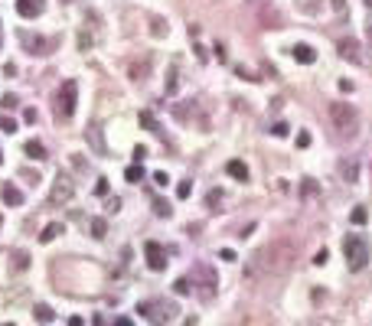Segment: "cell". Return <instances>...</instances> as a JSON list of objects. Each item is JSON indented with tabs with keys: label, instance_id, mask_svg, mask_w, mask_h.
<instances>
[{
	"label": "cell",
	"instance_id": "1",
	"mask_svg": "<svg viewBox=\"0 0 372 326\" xmlns=\"http://www.w3.org/2000/svg\"><path fill=\"white\" fill-rule=\"evenodd\" d=\"M330 124H333L340 141H353L359 134V111L353 105H346V101H333L330 105Z\"/></svg>",
	"mask_w": 372,
	"mask_h": 326
},
{
	"label": "cell",
	"instance_id": "2",
	"mask_svg": "<svg viewBox=\"0 0 372 326\" xmlns=\"http://www.w3.org/2000/svg\"><path fill=\"white\" fill-rule=\"evenodd\" d=\"M343 254H346L349 271H362V268L369 265V241H366V235H346V241H343Z\"/></svg>",
	"mask_w": 372,
	"mask_h": 326
},
{
	"label": "cell",
	"instance_id": "3",
	"mask_svg": "<svg viewBox=\"0 0 372 326\" xmlns=\"http://www.w3.org/2000/svg\"><path fill=\"white\" fill-rule=\"evenodd\" d=\"M75 105H79V82L75 79H66L56 95V117L59 121H69L75 114Z\"/></svg>",
	"mask_w": 372,
	"mask_h": 326
},
{
	"label": "cell",
	"instance_id": "4",
	"mask_svg": "<svg viewBox=\"0 0 372 326\" xmlns=\"http://www.w3.org/2000/svg\"><path fill=\"white\" fill-rule=\"evenodd\" d=\"M137 313H144L154 326H163V323L173 320L176 307H173V303H167V300H144V303H137Z\"/></svg>",
	"mask_w": 372,
	"mask_h": 326
},
{
	"label": "cell",
	"instance_id": "5",
	"mask_svg": "<svg viewBox=\"0 0 372 326\" xmlns=\"http://www.w3.org/2000/svg\"><path fill=\"white\" fill-rule=\"evenodd\" d=\"M193 277H196L199 281V297H203V300H212V297H216V287H219V281H216V271H212L209 265H199L196 271H193Z\"/></svg>",
	"mask_w": 372,
	"mask_h": 326
},
{
	"label": "cell",
	"instance_id": "6",
	"mask_svg": "<svg viewBox=\"0 0 372 326\" xmlns=\"http://www.w3.org/2000/svg\"><path fill=\"white\" fill-rule=\"evenodd\" d=\"M72 192H75V186L69 183V176H56V183H52V189H49V206H66L69 199H72Z\"/></svg>",
	"mask_w": 372,
	"mask_h": 326
},
{
	"label": "cell",
	"instance_id": "7",
	"mask_svg": "<svg viewBox=\"0 0 372 326\" xmlns=\"http://www.w3.org/2000/svg\"><path fill=\"white\" fill-rule=\"evenodd\" d=\"M336 52L343 55L346 62H353V66H362V49H359V39H353V36H343L340 43H336Z\"/></svg>",
	"mask_w": 372,
	"mask_h": 326
},
{
	"label": "cell",
	"instance_id": "8",
	"mask_svg": "<svg viewBox=\"0 0 372 326\" xmlns=\"http://www.w3.org/2000/svg\"><path fill=\"white\" fill-rule=\"evenodd\" d=\"M144 254H147L150 271H163V268H167V248H163L160 241H147V245H144Z\"/></svg>",
	"mask_w": 372,
	"mask_h": 326
},
{
	"label": "cell",
	"instance_id": "9",
	"mask_svg": "<svg viewBox=\"0 0 372 326\" xmlns=\"http://www.w3.org/2000/svg\"><path fill=\"white\" fill-rule=\"evenodd\" d=\"M20 43L30 49V55H46L52 49V39H43V36H33V33H20Z\"/></svg>",
	"mask_w": 372,
	"mask_h": 326
},
{
	"label": "cell",
	"instance_id": "10",
	"mask_svg": "<svg viewBox=\"0 0 372 326\" xmlns=\"http://www.w3.org/2000/svg\"><path fill=\"white\" fill-rule=\"evenodd\" d=\"M43 10H46L43 0H17V13H20V17H26V20H36Z\"/></svg>",
	"mask_w": 372,
	"mask_h": 326
},
{
	"label": "cell",
	"instance_id": "11",
	"mask_svg": "<svg viewBox=\"0 0 372 326\" xmlns=\"http://www.w3.org/2000/svg\"><path fill=\"white\" fill-rule=\"evenodd\" d=\"M340 176H343V183H359V160L343 157L340 160Z\"/></svg>",
	"mask_w": 372,
	"mask_h": 326
},
{
	"label": "cell",
	"instance_id": "12",
	"mask_svg": "<svg viewBox=\"0 0 372 326\" xmlns=\"http://www.w3.org/2000/svg\"><path fill=\"white\" fill-rule=\"evenodd\" d=\"M291 52H294V59H297L300 66H314V62H317V49H314V46H307V43H297Z\"/></svg>",
	"mask_w": 372,
	"mask_h": 326
},
{
	"label": "cell",
	"instance_id": "13",
	"mask_svg": "<svg viewBox=\"0 0 372 326\" xmlns=\"http://www.w3.org/2000/svg\"><path fill=\"white\" fill-rule=\"evenodd\" d=\"M225 173H229L232 179H238V183H248V166L242 160H229L225 163Z\"/></svg>",
	"mask_w": 372,
	"mask_h": 326
},
{
	"label": "cell",
	"instance_id": "14",
	"mask_svg": "<svg viewBox=\"0 0 372 326\" xmlns=\"http://www.w3.org/2000/svg\"><path fill=\"white\" fill-rule=\"evenodd\" d=\"M0 196H4L7 206H20V203H23V192H20L17 186H4V189H0Z\"/></svg>",
	"mask_w": 372,
	"mask_h": 326
},
{
	"label": "cell",
	"instance_id": "15",
	"mask_svg": "<svg viewBox=\"0 0 372 326\" xmlns=\"http://www.w3.org/2000/svg\"><path fill=\"white\" fill-rule=\"evenodd\" d=\"M150 72V59H141V62H131V79L134 82H144V75Z\"/></svg>",
	"mask_w": 372,
	"mask_h": 326
},
{
	"label": "cell",
	"instance_id": "16",
	"mask_svg": "<svg viewBox=\"0 0 372 326\" xmlns=\"http://www.w3.org/2000/svg\"><path fill=\"white\" fill-rule=\"evenodd\" d=\"M26 157H30V160H43V157H46V147H43V144H39V141H26Z\"/></svg>",
	"mask_w": 372,
	"mask_h": 326
},
{
	"label": "cell",
	"instance_id": "17",
	"mask_svg": "<svg viewBox=\"0 0 372 326\" xmlns=\"http://www.w3.org/2000/svg\"><path fill=\"white\" fill-rule=\"evenodd\" d=\"M56 235H62V222H49V225L43 228V235H39V241H43V245H49Z\"/></svg>",
	"mask_w": 372,
	"mask_h": 326
},
{
	"label": "cell",
	"instance_id": "18",
	"mask_svg": "<svg viewBox=\"0 0 372 326\" xmlns=\"http://www.w3.org/2000/svg\"><path fill=\"white\" fill-rule=\"evenodd\" d=\"M141 124H144V127H147V131H154V134H157V137H163V131H160V124H157V117H154V114H150V111H141Z\"/></svg>",
	"mask_w": 372,
	"mask_h": 326
},
{
	"label": "cell",
	"instance_id": "19",
	"mask_svg": "<svg viewBox=\"0 0 372 326\" xmlns=\"http://www.w3.org/2000/svg\"><path fill=\"white\" fill-rule=\"evenodd\" d=\"M88 228H92V238H105V235H108V222L98 219V216L88 222Z\"/></svg>",
	"mask_w": 372,
	"mask_h": 326
},
{
	"label": "cell",
	"instance_id": "20",
	"mask_svg": "<svg viewBox=\"0 0 372 326\" xmlns=\"http://www.w3.org/2000/svg\"><path fill=\"white\" fill-rule=\"evenodd\" d=\"M176 85H180V69L170 66V72H167V95H173V92H176Z\"/></svg>",
	"mask_w": 372,
	"mask_h": 326
},
{
	"label": "cell",
	"instance_id": "21",
	"mask_svg": "<svg viewBox=\"0 0 372 326\" xmlns=\"http://www.w3.org/2000/svg\"><path fill=\"white\" fill-rule=\"evenodd\" d=\"M349 222H353V225H366V222H369V212H366V206H356V209L349 212Z\"/></svg>",
	"mask_w": 372,
	"mask_h": 326
},
{
	"label": "cell",
	"instance_id": "22",
	"mask_svg": "<svg viewBox=\"0 0 372 326\" xmlns=\"http://www.w3.org/2000/svg\"><path fill=\"white\" fill-rule=\"evenodd\" d=\"M33 316H36L39 323H49V320H52V307H46V303H36V310H33Z\"/></svg>",
	"mask_w": 372,
	"mask_h": 326
},
{
	"label": "cell",
	"instance_id": "23",
	"mask_svg": "<svg viewBox=\"0 0 372 326\" xmlns=\"http://www.w3.org/2000/svg\"><path fill=\"white\" fill-rule=\"evenodd\" d=\"M141 176H144L141 163H134V166H128V170H124V179H128V183H141Z\"/></svg>",
	"mask_w": 372,
	"mask_h": 326
},
{
	"label": "cell",
	"instance_id": "24",
	"mask_svg": "<svg viewBox=\"0 0 372 326\" xmlns=\"http://www.w3.org/2000/svg\"><path fill=\"white\" fill-rule=\"evenodd\" d=\"M222 199H225L222 189H212L209 196H206V206H209V209H219V206H222Z\"/></svg>",
	"mask_w": 372,
	"mask_h": 326
},
{
	"label": "cell",
	"instance_id": "25",
	"mask_svg": "<svg viewBox=\"0 0 372 326\" xmlns=\"http://www.w3.org/2000/svg\"><path fill=\"white\" fill-rule=\"evenodd\" d=\"M317 192H320V186H317V179H304V186H300V196H317Z\"/></svg>",
	"mask_w": 372,
	"mask_h": 326
},
{
	"label": "cell",
	"instance_id": "26",
	"mask_svg": "<svg viewBox=\"0 0 372 326\" xmlns=\"http://www.w3.org/2000/svg\"><path fill=\"white\" fill-rule=\"evenodd\" d=\"M154 212L160 219H170V212H173V209H170V203H163V199H154Z\"/></svg>",
	"mask_w": 372,
	"mask_h": 326
},
{
	"label": "cell",
	"instance_id": "27",
	"mask_svg": "<svg viewBox=\"0 0 372 326\" xmlns=\"http://www.w3.org/2000/svg\"><path fill=\"white\" fill-rule=\"evenodd\" d=\"M173 290H176V294H180V297H186V294H190V290H193V281H190V277H180V281L173 284Z\"/></svg>",
	"mask_w": 372,
	"mask_h": 326
},
{
	"label": "cell",
	"instance_id": "28",
	"mask_svg": "<svg viewBox=\"0 0 372 326\" xmlns=\"http://www.w3.org/2000/svg\"><path fill=\"white\" fill-rule=\"evenodd\" d=\"M190 192H193V183H190V179H183V183L176 186V196H180V199H190Z\"/></svg>",
	"mask_w": 372,
	"mask_h": 326
},
{
	"label": "cell",
	"instance_id": "29",
	"mask_svg": "<svg viewBox=\"0 0 372 326\" xmlns=\"http://www.w3.org/2000/svg\"><path fill=\"white\" fill-rule=\"evenodd\" d=\"M13 258H17V261H13V265H17V271H23V268L30 265V254H26V251H17Z\"/></svg>",
	"mask_w": 372,
	"mask_h": 326
},
{
	"label": "cell",
	"instance_id": "30",
	"mask_svg": "<svg viewBox=\"0 0 372 326\" xmlns=\"http://www.w3.org/2000/svg\"><path fill=\"white\" fill-rule=\"evenodd\" d=\"M0 131L13 134V131H17V121H13V117H0Z\"/></svg>",
	"mask_w": 372,
	"mask_h": 326
},
{
	"label": "cell",
	"instance_id": "31",
	"mask_svg": "<svg viewBox=\"0 0 372 326\" xmlns=\"http://www.w3.org/2000/svg\"><path fill=\"white\" fill-rule=\"evenodd\" d=\"M154 36H167V23L160 17H154Z\"/></svg>",
	"mask_w": 372,
	"mask_h": 326
},
{
	"label": "cell",
	"instance_id": "32",
	"mask_svg": "<svg viewBox=\"0 0 372 326\" xmlns=\"http://www.w3.org/2000/svg\"><path fill=\"white\" fill-rule=\"evenodd\" d=\"M287 131H291V127H287L284 121H278V124L271 127V134H274V137H287Z\"/></svg>",
	"mask_w": 372,
	"mask_h": 326
},
{
	"label": "cell",
	"instance_id": "33",
	"mask_svg": "<svg viewBox=\"0 0 372 326\" xmlns=\"http://www.w3.org/2000/svg\"><path fill=\"white\" fill-rule=\"evenodd\" d=\"M297 147H300V150L310 147V134H307V131H300V134H297Z\"/></svg>",
	"mask_w": 372,
	"mask_h": 326
},
{
	"label": "cell",
	"instance_id": "34",
	"mask_svg": "<svg viewBox=\"0 0 372 326\" xmlns=\"http://www.w3.org/2000/svg\"><path fill=\"white\" fill-rule=\"evenodd\" d=\"M333 10L336 17H346V0H333Z\"/></svg>",
	"mask_w": 372,
	"mask_h": 326
},
{
	"label": "cell",
	"instance_id": "35",
	"mask_svg": "<svg viewBox=\"0 0 372 326\" xmlns=\"http://www.w3.org/2000/svg\"><path fill=\"white\" fill-rule=\"evenodd\" d=\"M95 192H98V196H108V179H98V186H95Z\"/></svg>",
	"mask_w": 372,
	"mask_h": 326
},
{
	"label": "cell",
	"instance_id": "36",
	"mask_svg": "<svg viewBox=\"0 0 372 326\" xmlns=\"http://www.w3.org/2000/svg\"><path fill=\"white\" fill-rule=\"evenodd\" d=\"M219 258H222V261H235V251H232V248H222V251H219Z\"/></svg>",
	"mask_w": 372,
	"mask_h": 326
},
{
	"label": "cell",
	"instance_id": "37",
	"mask_svg": "<svg viewBox=\"0 0 372 326\" xmlns=\"http://www.w3.org/2000/svg\"><path fill=\"white\" fill-rule=\"evenodd\" d=\"M0 105H4V108H13V105H17V95H4V101H0Z\"/></svg>",
	"mask_w": 372,
	"mask_h": 326
},
{
	"label": "cell",
	"instance_id": "38",
	"mask_svg": "<svg viewBox=\"0 0 372 326\" xmlns=\"http://www.w3.org/2000/svg\"><path fill=\"white\" fill-rule=\"evenodd\" d=\"M154 183H157V186H167V183H170L167 173H154Z\"/></svg>",
	"mask_w": 372,
	"mask_h": 326
},
{
	"label": "cell",
	"instance_id": "39",
	"mask_svg": "<svg viewBox=\"0 0 372 326\" xmlns=\"http://www.w3.org/2000/svg\"><path fill=\"white\" fill-rule=\"evenodd\" d=\"M134 157H137V163H141L144 157H147V147H134Z\"/></svg>",
	"mask_w": 372,
	"mask_h": 326
},
{
	"label": "cell",
	"instance_id": "40",
	"mask_svg": "<svg viewBox=\"0 0 372 326\" xmlns=\"http://www.w3.org/2000/svg\"><path fill=\"white\" fill-rule=\"evenodd\" d=\"M114 326H134V323H131L128 316H118V320H114Z\"/></svg>",
	"mask_w": 372,
	"mask_h": 326
},
{
	"label": "cell",
	"instance_id": "41",
	"mask_svg": "<svg viewBox=\"0 0 372 326\" xmlns=\"http://www.w3.org/2000/svg\"><path fill=\"white\" fill-rule=\"evenodd\" d=\"M369 39H372V23H369Z\"/></svg>",
	"mask_w": 372,
	"mask_h": 326
},
{
	"label": "cell",
	"instance_id": "42",
	"mask_svg": "<svg viewBox=\"0 0 372 326\" xmlns=\"http://www.w3.org/2000/svg\"><path fill=\"white\" fill-rule=\"evenodd\" d=\"M0 163H4V154H0Z\"/></svg>",
	"mask_w": 372,
	"mask_h": 326
},
{
	"label": "cell",
	"instance_id": "43",
	"mask_svg": "<svg viewBox=\"0 0 372 326\" xmlns=\"http://www.w3.org/2000/svg\"><path fill=\"white\" fill-rule=\"evenodd\" d=\"M4 326H13V323H4Z\"/></svg>",
	"mask_w": 372,
	"mask_h": 326
}]
</instances>
